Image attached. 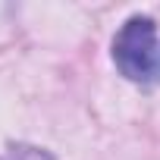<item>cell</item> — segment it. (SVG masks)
Listing matches in <instances>:
<instances>
[{
    "mask_svg": "<svg viewBox=\"0 0 160 160\" xmlns=\"http://www.w3.org/2000/svg\"><path fill=\"white\" fill-rule=\"evenodd\" d=\"M113 63L116 69L138 85H151L160 78V44L157 25L148 16H132L113 38Z\"/></svg>",
    "mask_w": 160,
    "mask_h": 160,
    "instance_id": "cell-1",
    "label": "cell"
},
{
    "mask_svg": "<svg viewBox=\"0 0 160 160\" xmlns=\"http://www.w3.org/2000/svg\"><path fill=\"white\" fill-rule=\"evenodd\" d=\"M0 160H53L44 148H35V144H13L0 154Z\"/></svg>",
    "mask_w": 160,
    "mask_h": 160,
    "instance_id": "cell-2",
    "label": "cell"
}]
</instances>
